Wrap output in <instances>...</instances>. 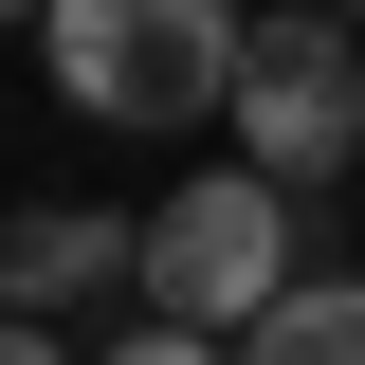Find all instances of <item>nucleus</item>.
I'll return each mask as SVG.
<instances>
[{"label":"nucleus","mask_w":365,"mask_h":365,"mask_svg":"<svg viewBox=\"0 0 365 365\" xmlns=\"http://www.w3.org/2000/svg\"><path fill=\"white\" fill-rule=\"evenodd\" d=\"M274 292H292V182H274V165L165 182V220H146V311H182V329H256Z\"/></svg>","instance_id":"3"},{"label":"nucleus","mask_w":365,"mask_h":365,"mask_svg":"<svg viewBox=\"0 0 365 365\" xmlns=\"http://www.w3.org/2000/svg\"><path fill=\"white\" fill-rule=\"evenodd\" d=\"M0 19H55V0H0Z\"/></svg>","instance_id":"8"},{"label":"nucleus","mask_w":365,"mask_h":365,"mask_svg":"<svg viewBox=\"0 0 365 365\" xmlns=\"http://www.w3.org/2000/svg\"><path fill=\"white\" fill-rule=\"evenodd\" d=\"M237 365H365V274H292Z\"/></svg>","instance_id":"5"},{"label":"nucleus","mask_w":365,"mask_h":365,"mask_svg":"<svg viewBox=\"0 0 365 365\" xmlns=\"http://www.w3.org/2000/svg\"><path fill=\"white\" fill-rule=\"evenodd\" d=\"M91 365H220V329H182V311H146V329H110Z\"/></svg>","instance_id":"6"},{"label":"nucleus","mask_w":365,"mask_h":365,"mask_svg":"<svg viewBox=\"0 0 365 365\" xmlns=\"http://www.w3.org/2000/svg\"><path fill=\"white\" fill-rule=\"evenodd\" d=\"M146 237L128 220H91V201H19L0 220V311H91V292H128Z\"/></svg>","instance_id":"4"},{"label":"nucleus","mask_w":365,"mask_h":365,"mask_svg":"<svg viewBox=\"0 0 365 365\" xmlns=\"http://www.w3.org/2000/svg\"><path fill=\"white\" fill-rule=\"evenodd\" d=\"M256 19H274V0H256Z\"/></svg>","instance_id":"9"},{"label":"nucleus","mask_w":365,"mask_h":365,"mask_svg":"<svg viewBox=\"0 0 365 365\" xmlns=\"http://www.w3.org/2000/svg\"><path fill=\"white\" fill-rule=\"evenodd\" d=\"M237 37H256V0H55L37 19L55 91L91 128H201L237 91Z\"/></svg>","instance_id":"1"},{"label":"nucleus","mask_w":365,"mask_h":365,"mask_svg":"<svg viewBox=\"0 0 365 365\" xmlns=\"http://www.w3.org/2000/svg\"><path fill=\"white\" fill-rule=\"evenodd\" d=\"M0 365H73V347H55V329H37V311H19V329H0Z\"/></svg>","instance_id":"7"},{"label":"nucleus","mask_w":365,"mask_h":365,"mask_svg":"<svg viewBox=\"0 0 365 365\" xmlns=\"http://www.w3.org/2000/svg\"><path fill=\"white\" fill-rule=\"evenodd\" d=\"M220 128H237V165H274L292 201H311V182H347V146H365V55H347V0H274L256 37H237Z\"/></svg>","instance_id":"2"}]
</instances>
